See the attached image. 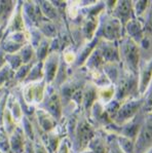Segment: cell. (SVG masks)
<instances>
[{"label": "cell", "instance_id": "obj_1", "mask_svg": "<svg viewBox=\"0 0 152 153\" xmlns=\"http://www.w3.org/2000/svg\"><path fill=\"white\" fill-rule=\"evenodd\" d=\"M98 129L93 122L81 112L73 136L70 139L72 153H80L87 149L90 141L97 135Z\"/></svg>", "mask_w": 152, "mask_h": 153}, {"label": "cell", "instance_id": "obj_2", "mask_svg": "<svg viewBox=\"0 0 152 153\" xmlns=\"http://www.w3.org/2000/svg\"><path fill=\"white\" fill-rule=\"evenodd\" d=\"M118 51L121 66L127 71L139 75L140 64H141L139 44L125 35L118 41Z\"/></svg>", "mask_w": 152, "mask_h": 153}, {"label": "cell", "instance_id": "obj_3", "mask_svg": "<svg viewBox=\"0 0 152 153\" xmlns=\"http://www.w3.org/2000/svg\"><path fill=\"white\" fill-rule=\"evenodd\" d=\"M96 36L99 37L101 40L118 42L125 36V27L117 19L104 11L99 16Z\"/></svg>", "mask_w": 152, "mask_h": 153}, {"label": "cell", "instance_id": "obj_4", "mask_svg": "<svg viewBox=\"0 0 152 153\" xmlns=\"http://www.w3.org/2000/svg\"><path fill=\"white\" fill-rule=\"evenodd\" d=\"M114 88H115L114 99L120 103L127 99L141 96L139 93V75L127 71L123 67Z\"/></svg>", "mask_w": 152, "mask_h": 153}, {"label": "cell", "instance_id": "obj_5", "mask_svg": "<svg viewBox=\"0 0 152 153\" xmlns=\"http://www.w3.org/2000/svg\"><path fill=\"white\" fill-rule=\"evenodd\" d=\"M144 105V97L143 96H138V97H133L127 99L125 101L120 103L119 109L116 115L113 118V122L117 126H121L134 118L142 109Z\"/></svg>", "mask_w": 152, "mask_h": 153}, {"label": "cell", "instance_id": "obj_6", "mask_svg": "<svg viewBox=\"0 0 152 153\" xmlns=\"http://www.w3.org/2000/svg\"><path fill=\"white\" fill-rule=\"evenodd\" d=\"M38 108L44 110L51 115L58 122L63 118V102L60 96L59 89H57L53 84H47L45 89V95L41 104Z\"/></svg>", "mask_w": 152, "mask_h": 153}, {"label": "cell", "instance_id": "obj_7", "mask_svg": "<svg viewBox=\"0 0 152 153\" xmlns=\"http://www.w3.org/2000/svg\"><path fill=\"white\" fill-rule=\"evenodd\" d=\"M46 86L47 83L44 79L31 83L21 84V91L25 102L30 106L37 105L38 107L44 99Z\"/></svg>", "mask_w": 152, "mask_h": 153}, {"label": "cell", "instance_id": "obj_8", "mask_svg": "<svg viewBox=\"0 0 152 153\" xmlns=\"http://www.w3.org/2000/svg\"><path fill=\"white\" fill-rule=\"evenodd\" d=\"M152 148V112L145 113V118L135 140V153H146Z\"/></svg>", "mask_w": 152, "mask_h": 153}, {"label": "cell", "instance_id": "obj_9", "mask_svg": "<svg viewBox=\"0 0 152 153\" xmlns=\"http://www.w3.org/2000/svg\"><path fill=\"white\" fill-rule=\"evenodd\" d=\"M112 16L117 19L119 22L125 27L130 20L135 19L134 8H133V1L128 0H120L116 2L115 7L110 13Z\"/></svg>", "mask_w": 152, "mask_h": 153}, {"label": "cell", "instance_id": "obj_10", "mask_svg": "<svg viewBox=\"0 0 152 153\" xmlns=\"http://www.w3.org/2000/svg\"><path fill=\"white\" fill-rule=\"evenodd\" d=\"M144 118H145V112L142 109L134 118H132L130 120L125 122L123 126H119L118 135L125 136V137H128L135 141L138 134H139L142 124H143Z\"/></svg>", "mask_w": 152, "mask_h": 153}, {"label": "cell", "instance_id": "obj_11", "mask_svg": "<svg viewBox=\"0 0 152 153\" xmlns=\"http://www.w3.org/2000/svg\"><path fill=\"white\" fill-rule=\"evenodd\" d=\"M61 53H50L47 58L43 62V73L44 80L47 84H51L56 78V75L59 70L61 62Z\"/></svg>", "mask_w": 152, "mask_h": 153}, {"label": "cell", "instance_id": "obj_12", "mask_svg": "<svg viewBox=\"0 0 152 153\" xmlns=\"http://www.w3.org/2000/svg\"><path fill=\"white\" fill-rule=\"evenodd\" d=\"M98 102V88L92 81H87V83L83 88L82 104H81V111L86 117H90L93 105Z\"/></svg>", "mask_w": 152, "mask_h": 153}, {"label": "cell", "instance_id": "obj_13", "mask_svg": "<svg viewBox=\"0 0 152 153\" xmlns=\"http://www.w3.org/2000/svg\"><path fill=\"white\" fill-rule=\"evenodd\" d=\"M21 31H26V27L24 23V18H23V1H18L15 11H13L7 26H6L3 37L7 36L10 33Z\"/></svg>", "mask_w": 152, "mask_h": 153}, {"label": "cell", "instance_id": "obj_14", "mask_svg": "<svg viewBox=\"0 0 152 153\" xmlns=\"http://www.w3.org/2000/svg\"><path fill=\"white\" fill-rule=\"evenodd\" d=\"M97 48L101 53L105 63H120L118 42L100 40Z\"/></svg>", "mask_w": 152, "mask_h": 153}, {"label": "cell", "instance_id": "obj_15", "mask_svg": "<svg viewBox=\"0 0 152 153\" xmlns=\"http://www.w3.org/2000/svg\"><path fill=\"white\" fill-rule=\"evenodd\" d=\"M35 120H36L37 124H38L39 128L43 131V133L47 134L50 131H55L57 128V124L59 123L51 115L45 112L44 110L40 109L37 107L35 110Z\"/></svg>", "mask_w": 152, "mask_h": 153}, {"label": "cell", "instance_id": "obj_16", "mask_svg": "<svg viewBox=\"0 0 152 153\" xmlns=\"http://www.w3.org/2000/svg\"><path fill=\"white\" fill-rule=\"evenodd\" d=\"M125 35L139 44L144 37V25L141 19H133L125 26Z\"/></svg>", "mask_w": 152, "mask_h": 153}, {"label": "cell", "instance_id": "obj_17", "mask_svg": "<svg viewBox=\"0 0 152 153\" xmlns=\"http://www.w3.org/2000/svg\"><path fill=\"white\" fill-rule=\"evenodd\" d=\"M27 140L24 131L20 126L16 128V131L9 136V146L11 153H23L24 152L25 142Z\"/></svg>", "mask_w": 152, "mask_h": 153}, {"label": "cell", "instance_id": "obj_18", "mask_svg": "<svg viewBox=\"0 0 152 153\" xmlns=\"http://www.w3.org/2000/svg\"><path fill=\"white\" fill-rule=\"evenodd\" d=\"M105 65V61L103 59V56L100 53V51L98 48H96L95 51L92 53V55L88 56V59L86 60L83 68L90 73H93L97 71H102L103 66Z\"/></svg>", "mask_w": 152, "mask_h": 153}, {"label": "cell", "instance_id": "obj_19", "mask_svg": "<svg viewBox=\"0 0 152 153\" xmlns=\"http://www.w3.org/2000/svg\"><path fill=\"white\" fill-rule=\"evenodd\" d=\"M18 1H0V28L5 31Z\"/></svg>", "mask_w": 152, "mask_h": 153}, {"label": "cell", "instance_id": "obj_20", "mask_svg": "<svg viewBox=\"0 0 152 153\" xmlns=\"http://www.w3.org/2000/svg\"><path fill=\"white\" fill-rule=\"evenodd\" d=\"M87 149L93 153H108L106 143V133L103 131H98L95 138L90 141Z\"/></svg>", "mask_w": 152, "mask_h": 153}, {"label": "cell", "instance_id": "obj_21", "mask_svg": "<svg viewBox=\"0 0 152 153\" xmlns=\"http://www.w3.org/2000/svg\"><path fill=\"white\" fill-rule=\"evenodd\" d=\"M102 70L107 78L109 79V81L111 82V84L115 85V83L117 82L119 76L121 74L122 66H121L120 63H105Z\"/></svg>", "mask_w": 152, "mask_h": 153}, {"label": "cell", "instance_id": "obj_22", "mask_svg": "<svg viewBox=\"0 0 152 153\" xmlns=\"http://www.w3.org/2000/svg\"><path fill=\"white\" fill-rule=\"evenodd\" d=\"M39 29V31L42 33V35L45 38L47 39H53L58 36V33H59V28L58 25L55 24L51 21H48L47 19L44 20L43 22H41L40 24L37 27Z\"/></svg>", "mask_w": 152, "mask_h": 153}, {"label": "cell", "instance_id": "obj_23", "mask_svg": "<svg viewBox=\"0 0 152 153\" xmlns=\"http://www.w3.org/2000/svg\"><path fill=\"white\" fill-rule=\"evenodd\" d=\"M44 79L43 73V62H36L32 66L27 78L24 81V83H31V82L40 81Z\"/></svg>", "mask_w": 152, "mask_h": 153}, {"label": "cell", "instance_id": "obj_24", "mask_svg": "<svg viewBox=\"0 0 152 153\" xmlns=\"http://www.w3.org/2000/svg\"><path fill=\"white\" fill-rule=\"evenodd\" d=\"M50 39L44 37L43 40L38 45V48L35 49V59H36L37 62H44V60L50 55Z\"/></svg>", "mask_w": 152, "mask_h": 153}, {"label": "cell", "instance_id": "obj_25", "mask_svg": "<svg viewBox=\"0 0 152 153\" xmlns=\"http://www.w3.org/2000/svg\"><path fill=\"white\" fill-rule=\"evenodd\" d=\"M19 126L23 129L26 138L31 141H35V129L31 118H29L27 116H23L22 120L19 123Z\"/></svg>", "mask_w": 152, "mask_h": 153}, {"label": "cell", "instance_id": "obj_26", "mask_svg": "<svg viewBox=\"0 0 152 153\" xmlns=\"http://www.w3.org/2000/svg\"><path fill=\"white\" fill-rule=\"evenodd\" d=\"M18 126L19 124L15 121V119H13L9 109L6 108L5 114H4V117H3V122H2V128H3V129L5 131V133L7 134L8 136H10L11 134L16 131Z\"/></svg>", "mask_w": 152, "mask_h": 153}, {"label": "cell", "instance_id": "obj_27", "mask_svg": "<svg viewBox=\"0 0 152 153\" xmlns=\"http://www.w3.org/2000/svg\"><path fill=\"white\" fill-rule=\"evenodd\" d=\"M118 146L125 153H135V141L121 135H115Z\"/></svg>", "mask_w": 152, "mask_h": 153}, {"label": "cell", "instance_id": "obj_28", "mask_svg": "<svg viewBox=\"0 0 152 153\" xmlns=\"http://www.w3.org/2000/svg\"><path fill=\"white\" fill-rule=\"evenodd\" d=\"M19 53L22 58L23 64H30L36 60L35 59V49L30 43L25 44L19 51Z\"/></svg>", "mask_w": 152, "mask_h": 153}, {"label": "cell", "instance_id": "obj_29", "mask_svg": "<svg viewBox=\"0 0 152 153\" xmlns=\"http://www.w3.org/2000/svg\"><path fill=\"white\" fill-rule=\"evenodd\" d=\"M150 1L148 0H138V1H133V8H134V13L137 19H142L145 16L146 11L148 10Z\"/></svg>", "mask_w": 152, "mask_h": 153}, {"label": "cell", "instance_id": "obj_30", "mask_svg": "<svg viewBox=\"0 0 152 153\" xmlns=\"http://www.w3.org/2000/svg\"><path fill=\"white\" fill-rule=\"evenodd\" d=\"M27 32L28 36H29V43L33 46L34 49H36L40 44V42L43 40L44 36L42 33L39 31L38 28H31V29L27 30Z\"/></svg>", "mask_w": 152, "mask_h": 153}, {"label": "cell", "instance_id": "obj_31", "mask_svg": "<svg viewBox=\"0 0 152 153\" xmlns=\"http://www.w3.org/2000/svg\"><path fill=\"white\" fill-rule=\"evenodd\" d=\"M5 61H6V64H7L10 69L13 71H17L19 68L21 67L23 64V61L22 58H21L20 53H5Z\"/></svg>", "mask_w": 152, "mask_h": 153}, {"label": "cell", "instance_id": "obj_32", "mask_svg": "<svg viewBox=\"0 0 152 153\" xmlns=\"http://www.w3.org/2000/svg\"><path fill=\"white\" fill-rule=\"evenodd\" d=\"M13 74H15V71H13L7 64L2 69H0V89L7 85L9 81L13 79Z\"/></svg>", "mask_w": 152, "mask_h": 153}, {"label": "cell", "instance_id": "obj_33", "mask_svg": "<svg viewBox=\"0 0 152 153\" xmlns=\"http://www.w3.org/2000/svg\"><path fill=\"white\" fill-rule=\"evenodd\" d=\"M106 143L108 153H125L118 146L114 134H106Z\"/></svg>", "mask_w": 152, "mask_h": 153}, {"label": "cell", "instance_id": "obj_34", "mask_svg": "<svg viewBox=\"0 0 152 153\" xmlns=\"http://www.w3.org/2000/svg\"><path fill=\"white\" fill-rule=\"evenodd\" d=\"M144 105H143V111L145 113L152 112V79L149 83L148 88L144 94Z\"/></svg>", "mask_w": 152, "mask_h": 153}, {"label": "cell", "instance_id": "obj_35", "mask_svg": "<svg viewBox=\"0 0 152 153\" xmlns=\"http://www.w3.org/2000/svg\"><path fill=\"white\" fill-rule=\"evenodd\" d=\"M141 20L144 25V33H152V1H150L148 10Z\"/></svg>", "mask_w": 152, "mask_h": 153}, {"label": "cell", "instance_id": "obj_36", "mask_svg": "<svg viewBox=\"0 0 152 153\" xmlns=\"http://www.w3.org/2000/svg\"><path fill=\"white\" fill-rule=\"evenodd\" d=\"M0 150L4 153H11L9 146V136L5 133L3 128H0Z\"/></svg>", "mask_w": 152, "mask_h": 153}, {"label": "cell", "instance_id": "obj_37", "mask_svg": "<svg viewBox=\"0 0 152 153\" xmlns=\"http://www.w3.org/2000/svg\"><path fill=\"white\" fill-rule=\"evenodd\" d=\"M34 145H35V152L34 153H48L45 145H44L42 141L40 140V138L35 137Z\"/></svg>", "mask_w": 152, "mask_h": 153}, {"label": "cell", "instance_id": "obj_38", "mask_svg": "<svg viewBox=\"0 0 152 153\" xmlns=\"http://www.w3.org/2000/svg\"><path fill=\"white\" fill-rule=\"evenodd\" d=\"M6 65V61H5V53L0 48V69L4 67Z\"/></svg>", "mask_w": 152, "mask_h": 153}, {"label": "cell", "instance_id": "obj_39", "mask_svg": "<svg viewBox=\"0 0 152 153\" xmlns=\"http://www.w3.org/2000/svg\"><path fill=\"white\" fill-rule=\"evenodd\" d=\"M8 88H2L1 89H0V100H1V98H2V96L4 95V93H5L6 91H7ZM10 91V89H9Z\"/></svg>", "mask_w": 152, "mask_h": 153}, {"label": "cell", "instance_id": "obj_40", "mask_svg": "<svg viewBox=\"0 0 152 153\" xmlns=\"http://www.w3.org/2000/svg\"><path fill=\"white\" fill-rule=\"evenodd\" d=\"M3 36H4V29L0 28V44H1L2 39H3Z\"/></svg>", "mask_w": 152, "mask_h": 153}, {"label": "cell", "instance_id": "obj_41", "mask_svg": "<svg viewBox=\"0 0 152 153\" xmlns=\"http://www.w3.org/2000/svg\"><path fill=\"white\" fill-rule=\"evenodd\" d=\"M80 153H93V152L90 151V149H86V150H85V151H82V152H80Z\"/></svg>", "mask_w": 152, "mask_h": 153}, {"label": "cell", "instance_id": "obj_42", "mask_svg": "<svg viewBox=\"0 0 152 153\" xmlns=\"http://www.w3.org/2000/svg\"><path fill=\"white\" fill-rule=\"evenodd\" d=\"M146 153H152V148H151V149H150V150H148V151H147Z\"/></svg>", "mask_w": 152, "mask_h": 153}]
</instances>
